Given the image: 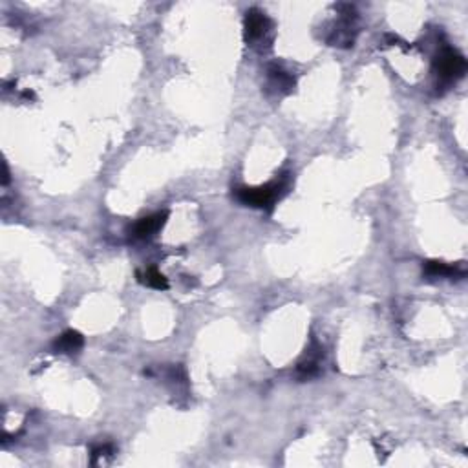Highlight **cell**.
Listing matches in <instances>:
<instances>
[{
    "label": "cell",
    "mask_w": 468,
    "mask_h": 468,
    "mask_svg": "<svg viewBox=\"0 0 468 468\" xmlns=\"http://www.w3.org/2000/svg\"><path fill=\"white\" fill-rule=\"evenodd\" d=\"M433 72L439 79L444 83H452V81L463 77L467 72V60L458 50L453 48H443L439 51V55L433 60Z\"/></svg>",
    "instance_id": "obj_1"
},
{
    "label": "cell",
    "mask_w": 468,
    "mask_h": 468,
    "mask_svg": "<svg viewBox=\"0 0 468 468\" xmlns=\"http://www.w3.org/2000/svg\"><path fill=\"white\" fill-rule=\"evenodd\" d=\"M280 190H282V183L274 181V183L262 185V187H245V189L236 190V198L244 205H251V207H258V209H265L269 205L274 203V199L278 198Z\"/></svg>",
    "instance_id": "obj_2"
},
{
    "label": "cell",
    "mask_w": 468,
    "mask_h": 468,
    "mask_svg": "<svg viewBox=\"0 0 468 468\" xmlns=\"http://www.w3.org/2000/svg\"><path fill=\"white\" fill-rule=\"evenodd\" d=\"M271 31V20L260 10H249L245 17V39L249 42L265 39Z\"/></svg>",
    "instance_id": "obj_3"
},
{
    "label": "cell",
    "mask_w": 468,
    "mask_h": 468,
    "mask_svg": "<svg viewBox=\"0 0 468 468\" xmlns=\"http://www.w3.org/2000/svg\"><path fill=\"white\" fill-rule=\"evenodd\" d=\"M167 216H169L167 212H156V215L144 216V218H141L140 222L132 227V233H134L135 238L140 240L150 238V236H154V234L163 227L165 222H167Z\"/></svg>",
    "instance_id": "obj_4"
},
{
    "label": "cell",
    "mask_w": 468,
    "mask_h": 468,
    "mask_svg": "<svg viewBox=\"0 0 468 468\" xmlns=\"http://www.w3.org/2000/svg\"><path fill=\"white\" fill-rule=\"evenodd\" d=\"M424 276L428 278H461L465 276V269L459 265L446 264V262H439V260H430L423 267Z\"/></svg>",
    "instance_id": "obj_5"
},
{
    "label": "cell",
    "mask_w": 468,
    "mask_h": 468,
    "mask_svg": "<svg viewBox=\"0 0 468 468\" xmlns=\"http://www.w3.org/2000/svg\"><path fill=\"white\" fill-rule=\"evenodd\" d=\"M85 339L79 331H74V329H68L65 333L57 337V340L53 342V351L55 353H65V355H74L79 353V349L83 348Z\"/></svg>",
    "instance_id": "obj_6"
},
{
    "label": "cell",
    "mask_w": 468,
    "mask_h": 468,
    "mask_svg": "<svg viewBox=\"0 0 468 468\" xmlns=\"http://www.w3.org/2000/svg\"><path fill=\"white\" fill-rule=\"evenodd\" d=\"M267 74H269V85L273 90L280 92V94H287V92L293 90L294 79L287 72H284L278 66H271Z\"/></svg>",
    "instance_id": "obj_7"
},
{
    "label": "cell",
    "mask_w": 468,
    "mask_h": 468,
    "mask_svg": "<svg viewBox=\"0 0 468 468\" xmlns=\"http://www.w3.org/2000/svg\"><path fill=\"white\" fill-rule=\"evenodd\" d=\"M137 278H140L141 284L149 285V287L152 289H161V291L169 289V280H167V276H165L163 273H160L156 267H149V269L143 271V273H137Z\"/></svg>",
    "instance_id": "obj_8"
}]
</instances>
